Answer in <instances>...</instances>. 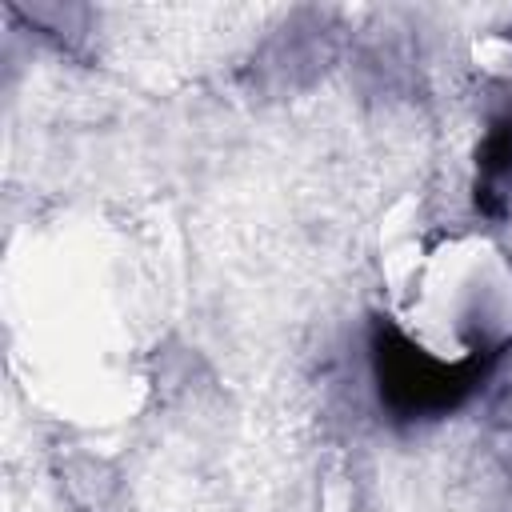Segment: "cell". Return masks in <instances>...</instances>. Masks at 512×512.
<instances>
[{
    "mask_svg": "<svg viewBox=\"0 0 512 512\" xmlns=\"http://www.w3.org/2000/svg\"><path fill=\"white\" fill-rule=\"evenodd\" d=\"M136 284L128 240L92 216L40 232L16 264V356L60 412L96 420L128 404L148 324Z\"/></svg>",
    "mask_w": 512,
    "mask_h": 512,
    "instance_id": "1",
    "label": "cell"
},
{
    "mask_svg": "<svg viewBox=\"0 0 512 512\" xmlns=\"http://www.w3.org/2000/svg\"><path fill=\"white\" fill-rule=\"evenodd\" d=\"M388 308L436 364H472L512 340V264L468 228L408 232L384 256Z\"/></svg>",
    "mask_w": 512,
    "mask_h": 512,
    "instance_id": "2",
    "label": "cell"
}]
</instances>
